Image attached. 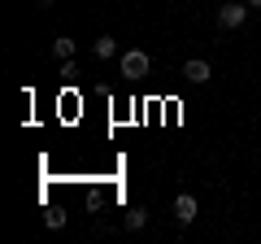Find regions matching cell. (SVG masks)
Returning a JSON list of instances; mask_svg holds the SVG:
<instances>
[{
    "label": "cell",
    "mask_w": 261,
    "mask_h": 244,
    "mask_svg": "<svg viewBox=\"0 0 261 244\" xmlns=\"http://www.w3.org/2000/svg\"><path fill=\"white\" fill-rule=\"evenodd\" d=\"M35 5H57V0H35Z\"/></svg>",
    "instance_id": "obj_9"
},
{
    "label": "cell",
    "mask_w": 261,
    "mask_h": 244,
    "mask_svg": "<svg viewBox=\"0 0 261 244\" xmlns=\"http://www.w3.org/2000/svg\"><path fill=\"white\" fill-rule=\"evenodd\" d=\"M248 5H252V9H261V0H248Z\"/></svg>",
    "instance_id": "obj_10"
},
{
    "label": "cell",
    "mask_w": 261,
    "mask_h": 244,
    "mask_svg": "<svg viewBox=\"0 0 261 244\" xmlns=\"http://www.w3.org/2000/svg\"><path fill=\"white\" fill-rule=\"evenodd\" d=\"M118 70H122L126 79H144V75L152 70V57L144 53V48H126V53L118 57Z\"/></svg>",
    "instance_id": "obj_1"
},
{
    "label": "cell",
    "mask_w": 261,
    "mask_h": 244,
    "mask_svg": "<svg viewBox=\"0 0 261 244\" xmlns=\"http://www.w3.org/2000/svg\"><path fill=\"white\" fill-rule=\"evenodd\" d=\"M44 227H53V231H57V227H65V214H57V209H53V214H44Z\"/></svg>",
    "instance_id": "obj_8"
},
{
    "label": "cell",
    "mask_w": 261,
    "mask_h": 244,
    "mask_svg": "<svg viewBox=\"0 0 261 244\" xmlns=\"http://www.w3.org/2000/svg\"><path fill=\"white\" fill-rule=\"evenodd\" d=\"M96 57H100V61L118 57V39H113V35H100V39H96Z\"/></svg>",
    "instance_id": "obj_6"
},
{
    "label": "cell",
    "mask_w": 261,
    "mask_h": 244,
    "mask_svg": "<svg viewBox=\"0 0 261 244\" xmlns=\"http://www.w3.org/2000/svg\"><path fill=\"white\" fill-rule=\"evenodd\" d=\"M196 214H200V201H196L192 192H178V197H174V223H178V227H187Z\"/></svg>",
    "instance_id": "obj_4"
},
{
    "label": "cell",
    "mask_w": 261,
    "mask_h": 244,
    "mask_svg": "<svg viewBox=\"0 0 261 244\" xmlns=\"http://www.w3.org/2000/svg\"><path fill=\"white\" fill-rule=\"evenodd\" d=\"M144 223H148V209H144V205H135V209L126 214V231H144Z\"/></svg>",
    "instance_id": "obj_7"
},
{
    "label": "cell",
    "mask_w": 261,
    "mask_h": 244,
    "mask_svg": "<svg viewBox=\"0 0 261 244\" xmlns=\"http://www.w3.org/2000/svg\"><path fill=\"white\" fill-rule=\"evenodd\" d=\"M248 9L252 5H218V27L222 31H240L248 22Z\"/></svg>",
    "instance_id": "obj_3"
},
{
    "label": "cell",
    "mask_w": 261,
    "mask_h": 244,
    "mask_svg": "<svg viewBox=\"0 0 261 244\" xmlns=\"http://www.w3.org/2000/svg\"><path fill=\"white\" fill-rule=\"evenodd\" d=\"M178 75H183V83L200 87V83H209V79H214V66H209L205 57H192V61H183V70H178Z\"/></svg>",
    "instance_id": "obj_2"
},
{
    "label": "cell",
    "mask_w": 261,
    "mask_h": 244,
    "mask_svg": "<svg viewBox=\"0 0 261 244\" xmlns=\"http://www.w3.org/2000/svg\"><path fill=\"white\" fill-rule=\"evenodd\" d=\"M53 57H57V61H70V57H74V39L57 35V39H53Z\"/></svg>",
    "instance_id": "obj_5"
}]
</instances>
